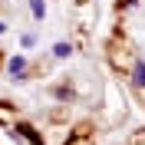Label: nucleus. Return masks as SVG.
Instances as JSON below:
<instances>
[{
    "label": "nucleus",
    "mask_w": 145,
    "mask_h": 145,
    "mask_svg": "<svg viewBox=\"0 0 145 145\" xmlns=\"http://www.w3.org/2000/svg\"><path fill=\"white\" fill-rule=\"evenodd\" d=\"M7 30H10V27H7V20H0V36L7 33Z\"/></svg>",
    "instance_id": "1a4fd4ad"
},
{
    "label": "nucleus",
    "mask_w": 145,
    "mask_h": 145,
    "mask_svg": "<svg viewBox=\"0 0 145 145\" xmlns=\"http://www.w3.org/2000/svg\"><path fill=\"white\" fill-rule=\"evenodd\" d=\"M69 53H72L69 43H63V40H59V43H53V56H56V59H69Z\"/></svg>",
    "instance_id": "423d86ee"
},
{
    "label": "nucleus",
    "mask_w": 145,
    "mask_h": 145,
    "mask_svg": "<svg viewBox=\"0 0 145 145\" xmlns=\"http://www.w3.org/2000/svg\"><path fill=\"white\" fill-rule=\"evenodd\" d=\"M132 145H145V129H142V132H135V135H132Z\"/></svg>",
    "instance_id": "6e6552de"
},
{
    "label": "nucleus",
    "mask_w": 145,
    "mask_h": 145,
    "mask_svg": "<svg viewBox=\"0 0 145 145\" xmlns=\"http://www.w3.org/2000/svg\"><path fill=\"white\" fill-rule=\"evenodd\" d=\"M27 69H30V59H27V53H13L7 59V76L13 82H27Z\"/></svg>",
    "instance_id": "f257e3e1"
},
{
    "label": "nucleus",
    "mask_w": 145,
    "mask_h": 145,
    "mask_svg": "<svg viewBox=\"0 0 145 145\" xmlns=\"http://www.w3.org/2000/svg\"><path fill=\"white\" fill-rule=\"evenodd\" d=\"M20 43H23V50H33V46H36V33H23Z\"/></svg>",
    "instance_id": "0eeeda50"
},
{
    "label": "nucleus",
    "mask_w": 145,
    "mask_h": 145,
    "mask_svg": "<svg viewBox=\"0 0 145 145\" xmlns=\"http://www.w3.org/2000/svg\"><path fill=\"white\" fill-rule=\"evenodd\" d=\"M13 122H17V106L0 99V125H13Z\"/></svg>",
    "instance_id": "7ed1b4c3"
},
{
    "label": "nucleus",
    "mask_w": 145,
    "mask_h": 145,
    "mask_svg": "<svg viewBox=\"0 0 145 145\" xmlns=\"http://www.w3.org/2000/svg\"><path fill=\"white\" fill-rule=\"evenodd\" d=\"M132 86L135 89H145V59H135L132 63Z\"/></svg>",
    "instance_id": "20e7f679"
},
{
    "label": "nucleus",
    "mask_w": 145,
    "mask_h": 145,
    "mask_svg": "<svg viewBox=\"0 0 145 145\" xmlns=\"http://www.w3.org/2000/svg\"><path fill=\"white\" fill-rule=\"evenodd\" d=\"M30 13L33 20H46V0H30Z\"/></svg>",
    "instance_id": "39448f33"
},
{
    "label": "nucleus",
    "mask_w": 145,
    "mask_h": 145,
    "mask_svg": "<svg viewBox=\"0 0 145 145\" xmlns=\"http://www.w3.org/2000/svg\"><path fill=\"white\" fill-rule=\"evenodd\" d=\"M10 129H13V132H10L13 138H23V142H30V145H46V138L40 135V132H36L30 122H20V119H17V122H13Z\"/></svg>",
    "instance_id": "f03ea898"
}]
</instances>
